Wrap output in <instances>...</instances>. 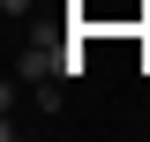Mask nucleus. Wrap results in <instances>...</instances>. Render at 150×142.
I'll return each mask as SVG.
<instances>
[{
  "mask_svg": "<svg viewBox=\"0 0 150 142\" xmlns=\"http://www.w3.org/2000/svg\"><path fill=\"white\" fill-rule=\"evenodd\" d=\"M68 53H75V45H45V37H30V45L15 53V75H23V82H45V75H68Z\"/></svg>",
  "mask_w": 150,
  "mask_h": 142,
  "instance_id": "f257e3e1",
  "label": "nucleus"
},
{
  "mask_svg": "<svg viewBox=\"0 0 150 142\" xmlns=\"http://www.w3.org/2000/svg\"><path fill=\"white\" fill-rule=\"evenodd\" d=\"M30 8H38V0H0V15H8V22H23Z\"/></svg>",
  "mask_w": 150,
  "mask_h": 142,
  "instance_id": "f03ea898",
  "label": "nucleus"
},
{
  "mask_svg": "<svg viewBox=\"0 0 150 142\" xmlns=\"http://www.w3.org/2000/svg\"><path fill=\"white\" fill-rule=\"evenodd\" d=\"M60 8H75V0H60Z\"/></svg>",
  "mask_w": 150,
  "mask_h": 142,
  "instance_id": "7ed1b4c3",
  "label": "nucleus"
}]
</instances>
